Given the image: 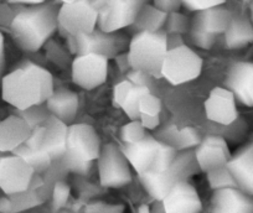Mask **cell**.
I'll return each instance as SVG.
<instances>
[{
  "label": "cell",
  "instance_id": "cell-1",
  "mask_svg": "<svg viewBox=\"0 0 253 213\" xmlns=\"http://www.w3.org/2000/svg\"><path fill=\"white\" fill-rule=\"evenodd\" d=\"M53 92L50 72L31 61L21 62L1 78V98L16 110L42 106Z\"/></svg>",
  "mask_w": 253,
  "mask_h": 213
},
{
  "label": "cell",
  "instance_id": "cell-2",
  "mask_svg": "<svg viewBox=\"0 0 253 213\" xmlns=\"http://www.w3.org/2000/svg\"><path fill=\"white\" fill-rule=\"evenodd\" d=\"M57 14L56 6L45 1L21 8L9 28L16 45L26 52L40 50L58 28Z\"/></svg>",
  "mask_w": 253,
  "mask_h": 213
},
{
  "label": "cell",
  "instance_id": "cell-3",
  "mask_svg": "<svg viewBox=\"0 0 253 213\" xmlns=\"http://www.w3.org/2000/svg\"><path fill=\"white\" fill-rule=\"evenodd\" d=\"M168 50L169 37L167 33L135 34L129 43L128 64L135 71L162 78V66Z\"/></svg>",
  "mask_w": 253,
  "mask_h": 213
},
{
  "label": "cell",
  "instance_id": "cell-4",
  "mask_svg": "<svg viewBox=\"0 0 253 213\" xmlns=\"http://www.w3.org/2000/svg\"><path fill=\"white\" fill-rule=\"evenodd\" d=\"M199 168L195 154L182 151L176 155L169 169L159 174L144 173L139 175L140 182L148 193L155 200L163 201L169 191L180 181H186Z\"/></svg>",
  "mask_w": 253,
  "mask_h": 213
},
{
  "label": "cell",
  "instance_id": "cell-5",
  "mask_svg": "<svg viewBox=\"0 0 253 213\" xmlns=\"http://www.w3.org/2000/svg\"><path fill=\"white\" fill-rule=\"evenodd\" d=\"M203 70V60L186 45L169 48L162 66V77L174 86L198 78Z\"/></svg>",
  "mask_w": 253,
  "mask_h": 213
},
{
  "label": "cell",
  "instance_id": "cell-6",
  "mask_svg": "<svg viewBox=\"0 0 253 213\" xmlns=\"http://www.w3.org/2000/svg\"><path fill=\"white\" fill-rule=\"evenodd\" d=\"M98 9L96 1H65L57 14L58 28L67 36L91 34L96 30Z\"/></svg>",
  "mask_w": 253,
  "mask_h": 213
},
{
  "label": "cell",
  "instance_id": "cell-7",
  "mask_svg": "<svg viewBox=\"0 0 253 213\" xmlns=\"http://www.w3.org/2000/svg\"><path fill=\"white\" fill-rule=\"evenodd\" d=\"M98 9L97 26L104 34H116L124 28L132 26L144 5L143 1H96Z\"/></svg>",
  "mask_w": 253,
  "mask_h": 213
},
{
  "label": "cell",
  "instance_id": "cell-8",
  "mask_svg": "<svg viewBox=\"0 0 253 213\" xmlns=\"http://www.w3.org/2000/svg\"><path fill=\"white\" fill-rule=\"evenodd\" d=\"M99 182L104 187L119 188L132 181L129 163L121 147L107 144L102 147L98 157Z\"/></svg>",
  "mask_w": 253,
  "mask_h": 213
},
{
  "label": "cell",
  "instance_id": "cell-9",
  "mask_svg": "<svg viewBox=\"0 0 253 213\" xmlns=\"http://www.w3.org/2000/svg\"><path fill=\"white\" fill-rule=\"evenodd\" d=\"M35 171L16 155L0 157V190L8 196L26 192L33 183Z\"/></svg>",
  "mask_w": 253,
  "mask_h": 213
},
{
  "label": "cell",
  "instance_id": "cell-10",
  "mask_svg": "<svg viewBox=\"0 0 253 213\" xmlns=\"http://www.w3.org/2000/svg\"><path fill=\"white\" fill-rule=\"evenodd\" d=\"M69 47L76 56L84 55H101L111 59L119 52L123 43L119 36L114 34H104L99 30H94L91 34L77 36H67Z\"/></svg>",
  "mask_w": 253,
  "mask_h": 213
},
{
  "label": "cell",
  "instance_id": "cell-11",
  "mask_svg": "<svg viewBox=\"0 0 253 213\" xmlns=\"http://www.w3.org/2000/svg\"><path fill=\"white\" fill-rule=\"evenodd\" d=\"M108 76V59L101 55L76 56L72 62V79L81 88L91 91L102 86Z\"/></svg>",
  "mask_w": 253,
  "mask_h": 213
},
{
  "label": "cell",
  "instance_id": "cell-12",
  "mask_svg": "<svg viewBox=\"0 0 253 213\" xmlns=\"http://www.w3.org/2000/svg\"><path fill=\"white\" fill-rule=\"evenodd\" d=\"M101 150L99 137L92 125L84 123L70 125L66 151L86 163H92L93 160H98Z\"/></svg>",
  "mask_w": 253,
  "mask_h": 213
},
{
  "label": "cell",
  "instance_id": "cell-13",
  "mask_svg": "<svg viewBox=\"0 0 253 213\" xmlns=\"http://www.w3.org/2000/svg\"><path fill=\"white\" fill-rule=\"evenodd\" d=\"M205 113L209 120L230 127L238 120L236 98L226 87H215L205 102Z\"/></svg>",
  "mask_w": 253,
  "mask_h": 213
},
{
  "label": "cell",
  "instance_id": "cell-14",
  "mask_svg": "<svg viewBox=\"0 0 253 213\" xmlns=\"http://www.w3.org/2000/svg\"><path fill=\"white\" fill-rule=\"evenodd\" d=\"M194 154L199 169L206 174L227 166L232 156L226 140L218 135H209L201 140Z\"/></svg>",
  "mask_w": 253,
  "mask_h": 213
},
{
  "label": "cell",
  "instance_id": "cell-15",
  "mask_svg": "<svg viewBox=\"0 0 253 213\" xmlns=\"http://www.w3.org/2000/svg\"><path fill=\"white\" fill-rule=\"evenodd\" d=\"M225 84L226 88L232 92L236 101L253 106V62L238 61L231 65Z\"/></svg>",
  "mask_w": 253,
  "mask_h": 213
},
{
  "label": "cell",
  "instance_id": "cell-16",
  "mask_svg": "<svg viewBox=\"0 0 253 213\" xmlns=\"http://www.w3.org/2000/svg\"><path fill=\"white\" fill-rule=\"evenodd\" d=\"M164 213H200L203 202L198 191L187 181H180L164 197Z\"/></svg>",
  "mask_w": 253,
  "mask_h": 213
},
{
  "label": "cell",
  "instance_id": "cell-17",
  "mask_svg": "<svg viewBox=\"0 0 253 213\" xmlns=\"http://www.w3.org/2000/svg\"><path fill=\"white\" fill-rule=\"evenodd\" d=\"M159 149V140L148 135L138 144L123 145L121 147L128 163L137 171L138 175L147 173L154 165Z\"/></svg>",
  "mask_w": 253,
  "mask_h": 213
},
{
  "label": "cell",
  "instance_id": "cell-18",
  "mask_svg": "<svg viewBox=\"0 0 253 213\" xmlns=\"http://www.w3.org/2000/svg\"><path fill=\"white\" fill-rule=\"evenodd\" d=\"M211 213H253V196L238 187L215 191L211 198Z\"/></svg>",
  "mask_w": 253,
  "mask_h": 213
},
{
  "label": "cell",
  "instance_id": "cell-19",
  "mask_svg": "<svg viewBox=\"0 0 253 213\" xmlns=\"http://www.w3.org/2000/svg\"><path fill=\"white\" fill-rule=\"evenodd\" d=\"M236 185L247 195L253 196V142L238 150L227 164Z\"/></svg>",
  "mask_w": 253,
  "mask_h": 213
},
{
  "label": "cell",
  "instance_id": "cell-20",
  "mask_svg": "<svg viewBox=\"0 0 253 213\" xmlns=\"http://www.w3.org/2000/svg\"><path fill=\"white\" fill-rule=\"evenodd\" d=\"M31 134V128L19 115L13 114L0 120V154L11 152L24 145Z\"/></svg>",
  "mask_w": 253,
  "mask_h": 213
},
{
  "label": "cell",
  "instance_id": "cell-21",
  "mask_svg": "<svg viewBox=\"0 0 253 213\" xmlns=\"http://www.w3.org/2000/svg\"><path fill=\"white\" fill-rule=\"evenodd\" d=\"M45 135H43L42 151L51 157V160H61L67 150V133L69 127L66 123L61 122L56 117H50L43 123Z\"/></svg>",
  "mask_w": 253,
  "mask_h": 213
},
{
  "label": "cell",
  "instance_id": "cell-22",
  "mask_svg": "<svg viewBox=\"0 0 253 213\" xmlns=\"http://www.w3.org/2000/svg\"><path fill=\"white\" fill-rule=\"evenodd\" d=\"M232 13L222 5L215 6L209 10L196 13L194 18L193 25L194 28L203 30L205 33L211 34V35H220L225 34L226 30L230 26L231 20H232Z\"/></svg>",
  "mask_w": 253,
  "mask_h": 213
},
{
  "label": "cell",
  "instance_id": "cell-23",
  "mask_svg": "<svg viewBox=\"0 0 253 213\" xmlns=\"http://www.w3.org/2000/svg\"><path fill=\"white\" fill-rule=\"evenodd\" d=\"M48 113L63 123L75 119L79 110V96L70 89H58L46 102Z\"/></svg>",
  "mask_w": 253,
  "mask_h": 213
},
{
  "label": "cell",
  "instance_id": "cell-24",
  "mask_svg": "<svg viewBox=\"0 0 253 213\" xmlns=\"http://www.w3.org/2000/svg\"><path fill=\"white\" fill-rule=\"evenodd\" d=\"M159 142L174 147L176 151H186L200 145V134L194 128L186 127L184 129H179L175 125L170 124L165 127L160 133Z\"/></svg>",
  "mask_w": 253,
  "mask_h": 213
},
{
  "label": "cell",
  "instance_id": "cell-25",
  "mask_svg": "<svg viewBox=\"0 0 253 213\" xmlns=\"http://www.w3.org/2000/svg\"><path fill=\"white\" fill-rule=\"evenodd\" d=\"M253 42V25L245 15L232 16L225 33V45L230 50H237Z\"/></svg>",
  "mask_w": 253,
  "mask_h": 213
},
{
  "label": "cell",
  "instance_id": "cell-26",
  "mask_svg": "<svg viewBox=\"0 0 253 213\" xmlns=\"http://www.w3.org/2000/svg\"><path fill=\"white\" fill-rule=\"evenodd\" d=\"M168 14L163 13L154 5H143L132 28L139 33H159L167 23Z\"/></svg>",
  "mask_w": 253,
  "mask_h": 213
},
{
  "label": "cell",
  "instance_id": "cell-27",
  "mask_svg": "<svg viewBox=\"0 0 253 213\" xmlns=\"http://www.w3.org/2000/svg\"><path fill=\"white\" fill-rule=\"evenodd\" d=\"M13 154L21 157L28 165L33 168L35 173H43V171H46L50 168L51 163H52V160H51V157L47 154L42 151H36V150L29 149L25 145H21L20 147H18Z\"/></svg>",
  "mask_w": 253,
  "mask_h": 213
},
{
  "label": "cell",
  "instance_id": "cell-28",
  "mask_svg": "<svg viewBox=\"0 0 253 213\" xmlns=\"http://www.w3.org/2000/svg\"><path fill=\"white\" fill-rule=\"evenodd\" d=\"M148 93H152V91L149 88H145V87H133L129 94L126 96V101H124L123 106H122V109H123L126 117L129 118L132 122L139 120V102L142 99V97Z\"/></svg>",
  "mask_w": 253,
  "mask_h": 213
},
{
  "label": "cell",
  "instance_id": "cell-29",
  "mask_svg": "<svg viewBox=\"0 0 253 213\" xmlns=\"http://www.w3.org/2000/svg\"><path fill=\"white\" fill-rule=\"evenodd\" d=\"M208 180L209 183H210V187L213 191L237 187L235 178H233L232 174L228 170L227 166H223V168L216 169V170L208 173Z\"/></svg>",
  "mask_w": 253,
  "mask_h": 213
},
{
  "label": "cell",
  "instance_id": "cell-30",
  "mask_svg": "<svg viewBox=\"0 0 253 213\" xmlns=\"http://www.w3.org/2000/svg\"><path fill=\"white\" fill-rule=\"evenodd\" d=\"M16 115L23 118V119L28 123L29 127L31 128V130H33L34 128L43 125L46 119L50 117V113H48L47 108L43 106L42 104V106H36L25 110H18V112H16Z\"/></svg>",
  "mask_w": 253,
  "mask_h": 213
},
{
  "label": "cell",
  "instance_id": "cell-31",
  "mask_svg": "<svg viewBox=\"0 0 253 213\" xmlns=\"http://www.w3.org/2000/svg\"><path fill=\"white\" fill-rule=\"evenodd\" d=\"M145 137H147V133H145V129L139 120L126 123V125L122 127L121 138L124 145L138 144L142 140H144Z\"/></svg>",
  "mask_w": 253,
  "mask_h": 213
},
{
  "label": "cell",
  "instance_id": "cell-32",
  "mask_svg": "<svg viewBox=\"0 0 253 213\" xmlns=\"http://www.w3.org/2000/svg\"><path fill=\"white\" fill-rule=\"evenodd\" d=\"M61 163L65 166V169L72 171V173L80 174V175H84V174L88 173L92 166V163H86V161L79 159V157L75 156L74 154L69 151L65 152V155L61 159Z\"/></svg>",
  "mask_w": 253,
  "mask_h": 213
},
{
  "label": "cell",
  "instance_id": "cell-33",
  "mask_svg": "<svg viewBox=\"0 0 253 213\" xmlns=\"http://www.w3.org/2000/svg\"><path fill=\"white\" fill-rule=\"evenodd\" d=\"M162 110V102L153 93H148L142 97L139 102V113L150 117H157Z\"/></svg>",
  "mask_w": 253,
  "mask_h": 213
},
{
  "label": "cell",
  "instance_id": "cell-34",
  "mask_svg": "<svg viewBox=\"0 0 253 213\" xmlns=\"http://www.w3.org/2000/svg\"><path fill=\"white\" fill-rule=\"evenodd\" d=\"M165 29L168 33L181 34L187 30V20L184 15L179 13H172L168 15Z\"/></svg>",
  "mask_w": 253,
  "mask_h": 213
},
{
  "label": "cell",
  "instance_id": "cell-35",
  "mask_svg": "<svg viewBox=\"0 0 253 213\" xmlns=\"http://www.w3.org/2000/svg\"><path fill=\"white\" fill-rule=\"evenodd\" d=\"M190 34H191V38H193L194 43L199 46V47L206 48V50L212 47V45L216 41L215 35H211V34L205 33V31L199 30V29L194 28V26H191Z\"/></svg>",
  "mask_w": 253,
  "mask_h": 213
},
{
  "label": "cell",
  "instance_id": "cell-36",
  "mask_svg": "<svg viewBox=\"0 0 253 213\" xmlns=\"http://www.w3.org/2000/svg\"><path fill=\"white\" fill-rule=\"evenodd\" d=\"M181 3L189 10L201 13V11L215 8V6L222 5L223 1L222 0H186V1H181Z\"/></svg>",
  "mask_w": 253,
  "mask_h": 213
},
{
  "label": "cell",
  "instance_id": "cell-37",
  "mask_svg": "<svg viewBox=\"0 0 253 213\" xmlns=\"http://www.w3.org/2000/svg\"><path fill=\"white\" fill-rule=\"evenodd\" d=\"M70 197V187L62 181H58L53 186V207L55 208H61L62 206L66 205L67 200Z\"/></svg>",
  "mask_w": 253,
  "mask_h": 213
},
{
  "label": "cell",
  "instance_id": "cell-38",
  "mask_svg": "<svg viewBox=\"0 0 253 213\" xmlns=\"http://www.w3.org/2000/svg\"><path fill=\"white\" fill-rule=\"evenodd\" d=\"M133 87L134 86H133L129 81H126V79H124V81L119 82L118 84H116V87H114V89H113V104L114 106H121L122 108V106H123L126 96L129 94V92L132 91Z\"/></svg>",
  "mask_w": 253,
  "mask_h": 213
},
{
  "label": "cell",
  "instance_id": "cell-39",
  "mask_svg": "<svg viewBox=\"0 0 253 213\" xmlns=\"http://www.w3.org/2000/svg\"><path fill=\"white\" fill-rule=\"evenodd\" d=\"M150 78H152L150 76L140 71H135V70H132L126 74V81H129L134 87H145L152 91L154 88V84H153V81H150Z\"/></svg>",
  "mask_w": 253,
  "mask_h": 213
},
{
  "label": "cell",
  "instance_id": "cell-40",
  "mask_svg": "<svg viewBox=\"0 0 253 213\" xmlns=\"http://www.w3.org/2000/svg\"><path fill=\"white\" fill-rule=\"evenodd\" d=\"M153 5L157 9H159L160 11L169 15V14L177 13L179 9L181 8L182 3L181 1H177V0H158V1H154Z\"/></svg>",
  "mask_w": 253,
  "mask_h": 213
},
{
  "label": "cell",
  "instance_id": "cell-41",
  "mask_svg": "<svg viewBox=\"0 0 253 213\" xmlns=\"http://www.w3.org/2000/svg\"><path fill=\"white\" fill-rule=\"evenodd\" d=\"M139 122L142 123V125L144 129L154 130L159 127L160 120H159V115H157V117H150V115L140 114Z\"/></svg>",
  "mask_w": 253,
  "mask_h": 213
},
{
  "label": "cell",
  "instance_id": "cell-42",
  "mask_svg": "<svg viewBox=\"0 0 253 213\" xmlns=\"http://www.w3.org/2000/svg\"><path fill=\"white\" fill-rule=\"evenodd\" d=\"M4 64H5V40L3 34L0 33V74L4 70Z\"/></svg>",
  "mask_w": 253,
  "mask_h": 213
},
{
  "label": "cell",
  "instance_id": "cell-43",
  "mask_svg": "<svg viewBox=\"0 0 253 213\" xmlns=\"http://www.w3.org/2000/svg\"><path fill=\"white\" fill-rule=\"evenodd\" d=\"M138 213H150L149 206L142 205V206H140V207H139V210H138Z\"/></svg>",
  "mask_w": 253,
  "mask_h": 213
},
{
  "label": "cell",
  "instance_id": "cell-44",
  "mask_svg": "<svg viewBox=\"0 0 253 213\" xmlns=\"http://www.w3.org/2000/svg\"><path fill=\"white\" fill-rule=\"evenodd\" d=\"M250 10H251V23H252V25H253V1L251 3V5H250Z\"/></svg>",
  "mask_w": 253,
  "mask_h": 213
},
{
  "label": "cell",
  "instance_id": "cell-45",
  "mask_svg": "<svg viewBox=\"0 0 253 213\" xmlns=\"http://www.w3.org/2000/svg\"><path fill=\"white\" fill-rule=\"evenodd\" d=\"M1 156H3V155H1V154H0V157H1Z\"/></svg>",
  "mask_w": 253,
  "mask_h": 213
}]
</instances>
